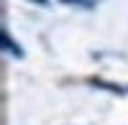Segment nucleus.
Segmentation results:
<instances>
[{
    "mask_svg": "<svg viewBox=\"0 0 128 125\" xmlns=\"http://www.w3.org/2000/svg\"><path fill=\"white\" fill-rule=\"evenodd\" d=\"M62 3H67V5H77V8H84V10H92L98 0H62Z\"/></svg>",
    "mask_w": 128,
    "mask_h": 125,
    "instance_id": "obj_2",
    "label": "nucleus"
},
{
    "mask_svg": "<svg viewBox=\"0 0 128 125\" xmlns=\"http://www.w3.org/2000/svg\"><path fill=\"white\" fill-rule=\"evenodd\" d=\"M28 3H36V5H44V8H46V5H49V0H28Z\"/></svg>",
    "mask_w": 128,
    "mask_h": 125,
    "instance_id": "obj_3",
    "label": "nucleus"
},
{
    "mask_svg": "<svg viewBox=\"0 0 128 125\" xmlns=\"http://www.w3.org/2000/svg\"><path fill=\"white\" fill-rule=\"evenodd\" d=\"M0 44H3V49L8 51V54H13L16 59H23V51H20V46L16 44L13 38H10V33H8L5 28H3V33H0Z\"/></svg>",
    "mask_w": 128,
    "mask_h": 125,
    "instance_id": "obj_1",
    "label": "nucleus"
}]
</instances>
